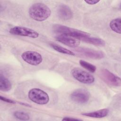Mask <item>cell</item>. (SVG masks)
Instances as JSON below:
<instances>
[{
    "label": "cell",
    "instance_id": "obj_15",
    "mask_svg": "<svg viewBox=\"0 0 121 121\" xmlns=\"http://www.w3.org/2000/svg\"><path fill=\"white\" fill-rule=\"evenodd\" d=\"M83 41L88 43L96 46H104L105 45V42L100 38L93 37L90 36L86 38Z\"/></svg>",
    "mask_w": 121,
    "mask_h": 121
},
{
    "label": "cell",
    "instance_id": "obj_17",
    "mask_svg": "<svg viewBox=\"0 0 121 121\" xmlns=\"http://www.w3.org/2000/svg\"><path fill=\"white\" fill-rule=\"evenodd\" d=\"M79 63L82 67L88 70L91 72H94L96 71V66L93 65L92 64H91L83 60H80Z\"/></svg>",
    "mask_w": 121,
    "mask_h": 121
},
{
    "label": "cell",
    "instance_id": "obj_1",
    "mask_svg": "<svg viewBox=\"0 0 121 121\" xmlns=\"http://www.w3.org/2000/svg\"><path fill=\"white\" fill-rule=\"evenodd\" d=\"M30 17L37 21H43L51 14V10L46 5L43 3H35L29 9Z\"/></svg>",
    "mask_w": 121,
    "mask_h": 121
},
{
    "label": "cell",
    "instance_id": "obj_14",
    "mask_svg": "<svg viewBox=\"0 0 121 121\" xmlns=\"http://www.w3.org/2000/svg\"><path fill=\"white\" fill-rule=\"evenodd\" d=\"M110 27L111 29L118 34L121 33V17L112 19L110 23Z\"/></svg>",
    "mask_w": 121,
    "mask_h": 121
},
{
    "label": "cell",
    "instance_id": "obj_3",
    "mask_svg": "<svg viewBox=\"0 0 121 121\" xmlns=\"http://www.w3.org/2000/svg\"><path fill=\"white\" fill-rule=\"evenodd\" d=\"M28 96L31 101L38 104H45L49 101V96L48 94L40 88L31 89L28 91Z\"/></svg>",
    "mask_w": 121,
    "mask_h": 121
},
{
    "label": "cell",
    "instance_id": "obj_8",
    "mask_svg": "<svg viewBox=\"0 0 121 121\" xmlns=\"http://www.w3.org/2000/svg\"><path fill=\"white\" fill-rule=\"evenodd\" d=\"M100 76L103 80L110 85L119 86L121 85L120 78L116 76L106 69H102L101 70Z\"/></svg>",
    "mask_w": 121,
    "mask_h": 121
},
{
    "label": "cell",
    "instance_id": "obj_5",
    "mask_svg": "<svg viewBox=\"0 0 121 121\" xmlns=\"http://www.w3.org/2000/svg\"><path fill=\"white\" fill-rule=\"evenodd\" d=\"M21 58L24 61L33 66H37L43 61L42 56L35 51H26L22 54Z\"/></svg>",
    "mask_w": 121,
    "mask_h": 121
},
{
    "label": "cell",
    "instance_id": "obj_2",
    "mask_svg": "<svg viewBox=\"0 0 121 121\" xmlns=\"http://www.w3.org/2000/svg\"><path fill=\"white\" fill-rule=\"evenodd\" d=\"M53 28L54 31L60 35L72 37L79 40L83 41L84 39L90 36L87 33L61 25H55Z\"/></svg>",
    "mask_w": 121,
    "mask_h": 121
},
{
    "label": "cell",
    "instance_id": "obj_20",
    "mask_svg": "<svg viewBox=\"0 0 121 121\" xmlns=\"http://www.w3.org/2000/svg\"><path fill=\"white\" fill-rule=\"evenodd\" d=\"M100 1V0H85V2L86 3L88 4L89 5H94L97 3H98Z\"/></svg>",
    "mask_w": 121,
    "mask_h": 121
},
{
    "label": "cell",
    "instance_id": "obj_18",
    "mask_svg": "<svg viewBox=\"0 0 121 121\" xmlns=\"http://www.w3.org/2000/svg\"><path fill=\"white\" fill-rule=\"evenodd\" d=\"M13 115L15 118L20 120L27 121L30 119L29 115L27 113L24 112L16 111L14 112Z\"/></svg>",
    "mask_w": 121,
    "mask_h": 121
},
{
    "label": "cell",
    "instance_id": "obj_21",
    "mask_svg": "<svg viewBox=\"0 0 121 121\" xmlns=\"http://www.w3.org/2000/svg\"><path fill=\"white\" fill-rule=\"evenodd\" d=\"M62 121H79L80 120V119H76V118H71V117H64L62 120Z\"/></svg>",
    "mask_w": 121,
    "mask_h": 121
},
{
    "label": "cell",
    "instance_id": "obj_10",
    "mask_svg": "<svg viewBox=\"0 0 121 121\" xmlns=\"http://www.w3.org/2000/svg\"><path fill=\"white\" fill-rule=\"evenodd\" d=\"M58 15L63 20H69L73 17V12L70 8L65 4L60 5L58 9Z\"/></svg>",
    "mask_w": 121,
    "mask_h": 121
},
{
    "label": "cell",
    "instance_id": "obj_13",
    "mask_svg": "<svg viewBox=\"0 0 121 121\" xmlns=\"http://www.w3.org/2000/svg\"><path fill=\"white\" fill-rule=\"evenodd\" d=\"M12 87L10 81L2 74H0V90L3 92L9 91Z\"/></svg>",
    "mask_w": 121,
    "mask_h": 121
},
{
    "label": "cell",
    "instance_id": "obj_4",
    "mask_svg": "<svg viewBox=\"0 0 121 121\" xmlns=\"http://www.w3.org/2000/svg\"><path fill=\"white\" fill-rule=\"evenodd\" d=\"M73 78L78 81L85 84H90L95 81V78L89 73L78 68H75L71 70Z\"/></svg>",
    "mask_w": 121,
    "mask_h": 121
},
{
    "label": "cell",
    "instance_id": "obj_19",
    "mask_svg": "<svg viewBox=\"0 0 121 121\" xmlns=\"http://www.w3.org/2000/svg\"><path fill=\"white\" fill-rule=\"evenodd\" d=\"M0 99L1 100L3 101L4 102H5L6 103H10V104H15V102L13 101L12 100H11L10 99L5 97L2 96L1 95L0 96Z\"/></svg>",
    "mask_w": 121,
    "mask_h": 121
},
{
    "label": "cell",
    "instance_id": "obj_7",
    "mask_svg": "<svg viewBox=\"0 0 121 121\" xmlns=\"http://www.w3.org/2000/svg\"><path fill=\"white\" fill-rule=\"evenodd\" d=\"M72 101L78 104H85L87 102L90 98V94L84 88H79L74 91L70 95Z\"/></svg>",
    "mask_w": 121,
    "mask_h": 121
},
{
    "label": "cell",
    "instance_id": "obj_12",
    "mask_svg": "<svg viewBox=\"0 0 121 121\" xmlns=\"http://www.w3.org/2000/svg\"><path fill=\"white\" fill-rule=\"evenodd\" d=\"M108 113L109 110L108 109L104 108L95 112L82 113V114L85 116H88L92 118H101L106 116L108 115Z\"/></svg>",
    "mask_w": 121,
    "mask_h": 121
},
{
    "label": "cell",
    "instance_id": "obj_16",
    "mask_svg": "<svg viewBox=\"0 0 121 121\" xmlns=\"http://www.w3.org/2000/svg\"><path fill=\"white\" fill-rule=\"evenodd\" d=\"M51 46L56 51L65 54H68L69 55L74 56L75 55V53H74L73 52L71 51L70 50H69L64 47H63L61 46H60L57 44H51Z\"/></svg>",
    "mask_w": 121,
    "mask_h": 121
},
{
    "label": "cell",
    "instance_id": "obj_9",
    "mask_svg": "<svg viewBox=\"0 0 121 121\" xmlns=\"http://www.w3.org/2000/svg\"><path fill=\"white\" fill-rule=\"evenodd\" d=\"M55 38L57 41L71 47H76L80 44L79 40L64 35H57Z\"/></svg>",
    "mask_w": 121,
    "mask_h": 121
},
{
    "label": "cell",
    "instance_id": "obj_11",
    "mask_svg": "<svg viewBox=\"0 0 121 121\" xmlns=\"http://www.w3.org/2000/svg\"><path fill=\"white\" fill-rule=\"evenodd\" d=\"M78 52H79L86 57L94 59H100L104 57V55L103 52L95 51L92 49L86 48H79L77 50Z\"/></svg>",
    "mask_w": 121,
    "mask_h": 121
},
{
    "label": "cell",
    "instance_id": "obj_6",
    "mask_svg": "<svg viewBox=\"0 0 121 121\" xmlns=\"http://www.w3.org/2000/svg\"><path fill=\"white\" fill-rule=\"evenodd\" d=\"M9 32L11 34L14 35L29 37L33 38H36L39 35V33L36 31L24 26H14L11 28Z\"/></svg>",
    "mask_w": 121,
    "mask_h": 121
}]
</instances>
